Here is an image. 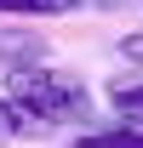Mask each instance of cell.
Returning <instances> with one entry per match:
<instances>
[{"instance_id":"1","label":"cell","mask_w":143,"mask_h":148,"mask_svg":"<svg viewBox=\"0 0 143 148\" xmlns=\"http://www.w3.org/2000/svg\"><path fill=\"white\" fill-rule=\"evenodd\" d=\"M6 97L23 103L29 114H40L46 125H86L92 114V91L86 80L69 69H52V63H12L6 69Z\"/></svg>"},{"instance_id":"2","label":"cell","mask_w":143,"mask_h":148,"mask_svg":"<svg viewBox=\"0 0 143 148\" xmlns=\"http://www.w3.org/2000/svg\"><path fill=\"white\" fill-rule=\"evenodd\" d=\"M46 120H40V114H29L23 108V103H12V97L0 91V143H6V137H46Z\"/></svg>"},{"instance_id":"3","label":"cell","mask_w":143,"mask_h":148,"mask_svg":"<svg viewBox=\"0 0 143 148\" xmlns=\"http://www.w3.org/2000/svg\"><path fill=\"white\" fill-rule=\"evenodd\" d=\"M109 108L120 114L126 125H143V80H115L109 86Z\"/></svg>"},{"instance_id":"4","label":"cell","mask_w":143,"mask_h":148,"mask_svg":"<svg viewBox=\"0 0 143 148\" xmlns=\"http://www.w3.org/2000/svg\"><path fill=\"white\" fill-rule=\"evenodd\" d=\"M74 148H143V125H115V131H80Z\"/></svg>"},{"instance_id":"5","label":"cell","mask_w":143,"mask_h":148,"mask_svg":"<svg viewBox=\"0 0 143 148\" xmlns=\"http://www.w3.org/2000/svg\"><path fill=\"white\" fill-rule=\"evenodd\" d=\"M80 0H0V17H57V12H74Z\"/></svg>"},{"instance_id":"6","label":"cell","mask_w":143,"mask_h":148,"mask_svg":"<svg viewBox=\"0 0 143 148\" xmlns=\"http://www.w3.org/2000/svg\"><path fill=\"white\" fill-rule=\"evenodd\" d=\"M115 51H120V57H126V63H143V34H126V40H120V46H115Z\"/></svg>"}]
</instances>
